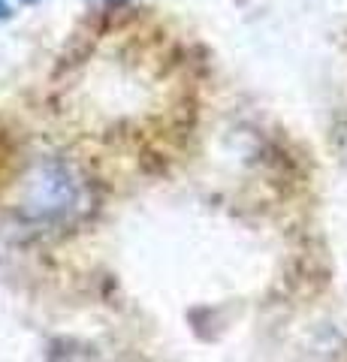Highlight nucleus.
Masks as SVG:
<instances>
[{
    "instance_id": "nucleus-1",
    "label": "nucleus",
    "mask_w": 347,
    "mask_h": 362,
    "mask_svg": "<svg viewBox=\"0 0 347 362\" xmlns=\"http://www.w3.org/2000/svg\"><path fill=\"white\" fill-rule=\"evenodd\" d=\"M76 199H79V187L70 175V169L61 166L58 160H46L40 163L33 173L28 175V190H25V211L33 218H58L66 214Z\"/></svg>"
},
{
    "instance_id": "nucleus-2",
    "label": "nucleus",
    "mask_w": 347,
    "mask_h": 362,
    "mask_svg": "<svg viewBox=\"0 0 347 362\" xmlns=\"http://www.w3.org/2000/svg\"><path fill=\"white\" fill-rule=\"evenodd\" d=\"M6 16H9V9H6V6H4V4H0V21H4V18H6Z\"/></svg>"
},
{
    "instance_id": "nucleus-3",
    "label": "nucleus",
    "mask_w": 347,
    "mask_h": 362,
    "mask_svg": "<svg viewBox=\"0 0 347 362\" xmlns=\"http://www.w3.org/2000/svg\"><path fill=\"white\" fill-rule=\"evenodd\" d=\"M21 4H37V0H21Z\"/></svg>"
}]
</instances>
